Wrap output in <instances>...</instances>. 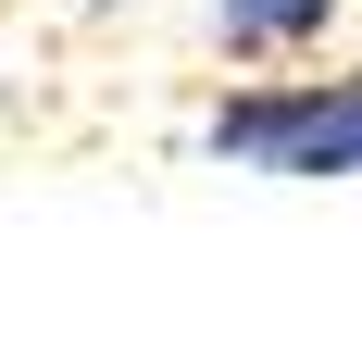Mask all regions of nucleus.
Instances as JSON below:
<instances>
[{
	"label": "nucleus",
	"instance_id": "obj_1",
	"mask_svg": "<svg viewBox=\"0 0 362 349\" xmlns=\"http://www.w3.org/2000/svg\"><path fill=\"white\" fill-rule=\"evenodd\" d=\"M213 150L250 174H362V75H300L213 112Z\"/></svg>",
	"mask_w": 362,
	"mask_h": 349
},
{
	"label": "nucleus",
	"instance_id": "obj_2",
	"mask_svg": "<svg viewBox=\"0 0 362 349\" xmlns=\"http://www.w3.org/2000/svg\"><path fill=\"white\" fill-rule=\"evenodd\" d=\"M325 13L337 0H213L225 50H300V37H325Z\"/></svg>",
	"mask_w": 362,
	"mask_h": 349
}]
</instances>
